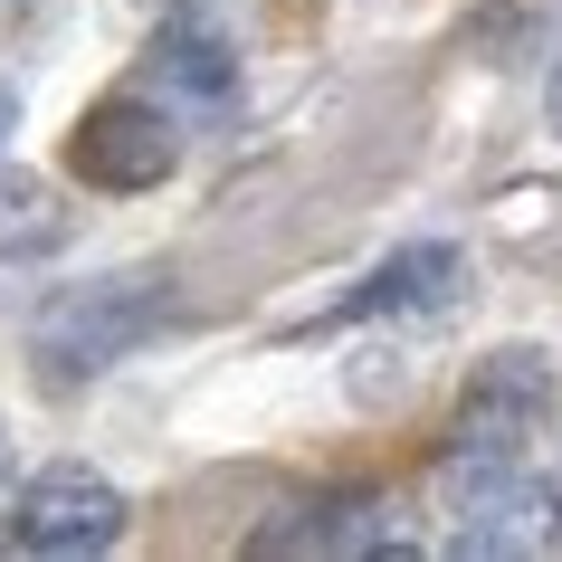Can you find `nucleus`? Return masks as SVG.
I'll return each instance as SVG.
<instances>
[{
	"mask_svg": "<svg viewBox=\"0 0 562 562\" xmlns=\"http://www.w3.org/2000/svg\"><path fill=\"white\" fill-rule=\"evenodd\" d=\"M562 411V372L533 344H496L458 382V419H448V458H533V439Z\"/></svg>",
	"mask_w": 562,
	"mask_h": 562,
	"instance_id": "nucleus-2",
	"label": "nucleus"
},
{
	"mask_svg": "<svg viewBox=\"0 0 562 562\" xmlns=\"http://www.w3.org/2000/svg\"><path fill=\"white\" fill-rule=\"evenodd\" d=\"M172 162H181L172 115H162L153 95H134V87L95 95L87 115L67 124V172L87 181V191H115V201H124V191H162Z\"/></svg>",
	"mask_w": 562,
	"mask_h": 562,
	"instance_id": "nucleus-5",
	"label": "nucleus"
},
{
	"mask_svg": "<svg viewBox=\"0 0 562 562\" xmlns=\"http://www.w3.org/2000/svg\"><path fill=\"white\" fill-rule=\"evenodd\" d=\"M439 496H448V515H458V553H476V562L543 553L562 533V496L525 468V458H448Z\"/></svg>",
	"mask_w": 562,
	"mask_h": 562,
	"instance_id": "nucleus-4",
	"label": "nucleus"
},
{
	"mask_svg": "<svg viewBox=\"0 0 562 562\" xmlns=\"http://www.w3.org/2000/svg\"><path fill=\"white\" fill-rule=\"evenodd\" d=\"M124 525H134V505H124V486L105 468H87V458H58V468H38L20 496H10V515H0V533H10V553H38V562H87V553H115Z\"/></svg>",
	"mask_w": 562,
	"mask_h": 562,
	"instance_id": "nucleus-3",
	"label": "nucleus"
},
{
	"mask_svg": "<svg viewBox=\"0 0 562 562\" xmlns=\"http://www.w3.org/2000/svg\"><path fill=\"white\" fill-rule=\"evenodd\" d=\"M0 476H10V419H0Z\"/></svg>",
	"mask_w": 562,
	"mask_h": 562,
	"instance_id": "nucleus-12",
	"label": "nucleus"
},
{
	"mask_svg": "<svg viewBox=\"0 0 562 562\" xmlns=\"http://www.w3.org/2000/svg\"><path fill=\"white\" fill-rule=\"evenodd\" d=\"M67 238H77V210L58 201V181L0 172V267H38V258H58Z\"/></svg>",
	"mask_w": 562,
	"mask_h": 562,
	"instance_id": "nucleus-8",
	"label": "nucleus"
},
{
	"mask_svg": "<svg viewBox=\"0 0 562 562\" xmlns=\"http://www.w3.org/2000/svg\"><path fill=\"white\" fill-rule=\"evenodd\" d=\"M172 315H181V277L172 267H105V277L58 286V296L38 305L30 362H38L48 391H77V382H95V372H115L124 353H144Z\"/></svg>",
	"mask_w": 562,
	"mask_h": 562,
	"instance_id": "nucleus-1",
	"label": "nucleus"
},
{
	"mask_svg": "<svg viewBox=\"0 0 562 562\" xmlns=\"http://www.w3.org/2000/svg\"><path fill=\"white\" fill-rule=\"evenodd\" d=\"M543 105H553V134H562V67H553V87H543Z\"/></svg>",
	"mask_w": 562,
	"mask_h": 562,
	"instance_id": "nucleus-10",
	"label": "nucleus"
},
{
	"mask_svg": "<svg viewBox=\"0 0 562 562\" xmlns=\"http://www.w3.org/2000/svg\"><path fill=\"white\" fill-rule=\"evenodd\" d=\"M10 115H20V105H10V87H0V134H10Z\"/></svg>",
	"mask_w": 562,
	"mask_h": 562,
	"instance_id": "nucleus-11",
	"label": "nucleus"
},
{
	"mask_svg": "<svg viewBox=\"0 0 562 562\" xmlns=\"http://www.w3.org/2000/svg\"><path fill=\"white\" fill-rule=\"evenodd\" d=\"M153 67H162V87H181L191 105H229V95H238L229 38H210L201 20H172V30L153 38Z\"/></svg>",
	"mask_w": 562,
	"mask_h": 562,
	"instance_id": "nucleus-9",
	"label": "nucleus"
},
{
	"mask_svg": "<svg viewBox=\"0 0 562 562\" xmlns=\"http://www.w3.org/2000/svg\"><path fill=\"white\" fill-rule=\"evenodd\" d=\"M458 286H468V258L448 238H411V248H391L362 277L353 296H334L305 334H344V325H372V315H439V305H458Z\"/></svg>",
	"mask_w": 562,
	"mask_h": 562,
	"instance_id": "nucleus-6",
	"label": "nucleus"
},
{
	"mask_svg": "<svg viewBox=\"0 0 562 562\" xmlns=\"http://www.w3.org/2000/svg\"><path fill=\"white\" fill-rule=\"evenodd\" d=\"M248 553H419L411 525H391V496L372 486H344V496H315V505H286V525H267Z\"/></svg>",
	"mask_w": 562,
	"mask_h": 562,
	"instance_id": "nucleus-7",
	"label": "nucleus"
}]
</instances>
